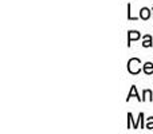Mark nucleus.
I'll list each match as a JSON object with an SVG mask.
<instances>
[{
    "mask_svg": "<svg viewBox=\"0 0 153 134\" xmlns=\"http://www.w3.org/2000/svg\"><path fill=\"white\" fill-rule=\"evenodd\" d=\"M141 61L138 58H132L128 61V71H129L130 74H133V75H136V74H138L141 70H143V67H141Z\"/></svg>",
    "mask_w": 153,
    "mask_h": 134,
    "instance_id": "obj_1",
    "label": "nucleus"
},
{
    "mask_svg": "<svg viewBox=\"0 0 153 134\" xmlns=\"http://www.w3.org/2000/svg\"><path fill=\"white\" fill-rule=\"evenodd\" d=\"M141 38V34L138 31H129L128 34V47H130L133 40H138Z\"/></svg>",
    "mask_w": 153,
    "mask_h": 134,
    "instance_id": "obj_2",
    "label": "nucleus"
},
{
    "mask_svg": "<svg viewBox=\"0 0 153 134\" xmlns=\"http://www.w3.org/2000/svg\"><path fill=\"white\" fill-rule=\"evenodd\" d=\"M130 98H137V101L143 102V98H141L140 95H138V93H137V87H136V86H132V87H130V91H129V94H128L126 101H129Z\"/></svg>",
    "mask_w": 153,
    "mask_h": 134,
    "instance_id": "obj_3",
    "label": "nucleus"
},
{
    "mask_svg": "<svg viewBox=\"0 0 153 134\" xmlns=\"http://www.w3.org/2000/svg\"><path fill=\"white\" fill-rule=\"evenodd\" d=\"M151 13H152V11L149 10L148 7H143L140 10V18L143 19V20H148V19L151 18Z\"/></svg>",
    "mask_w": 153,
    "mask_h": 134,
    "instance_id": "obj_4",
    "label": "nucleus"
},
{
    "mask_svg": "<svg viewBox=\"0 0 153 134\" xmlns=\"http://www.w3.org/2000/svg\"><path fill=\"white\" fill-rule=\"evenodd\" d=\"M152 46H153L152 35H144V36H143V47L148 48V47H152Z\"/></svg>",
    "mask_w": 153,
    "mask_h": 134,
    "instance_id": "obj_5",
    "label": "nucleus"
},
{
    "mask_svg": "<svg viewBox=\"0 0 153 134\" xmlns=\"http://www.w3.org/2000/svg\"><path fill=\"white\" fill-rule=\"evenodd\" d=\"M128 129H138L137 124L134 122V118H133L132 113H128Z\"/></svg>",
    "mask_w": 153,
    "mask_h": 134,
    "instance_id": "obj_6",
    "label": "nucleus"
},
{
    "mask_svg": "<svg viewBox=\"0 0 153 134\" xmlns=\"http://www.w3.org/2000/svg\"><path fill=\"white\" fill-rule=\"evenodd\" d=\"M143 71L146 74V75H152L153 74V63L152 62H146V63L143 64Z\"/></svg>",
    "mask_w": 153,
    "mask_h": 134,
    "instance_id": "obj_7",
    "label": "nucleus"
},
{
    "mask_svg": "<svg viewBox=\"0 0 153 134\" xmlns=\"http://www.w3.org/2000/svg\"><path fill=\"white\" fill-rule=\"evenodd\" d=\"M145 101H153V93L151 90H144L143 91V102H145Z\"/></svg>",
    "mask_w": 153,
    "mask_h": 134,
    "instance_id": "obj_8",
    "label": "nucleus"
},
{
    "mask_svg": "<svg viewBox=\"0 0 153 134\" xmlns=\"http://www.w3.org/2000/svg\"><path fill=\"white\" fill-rule=\"evenodd\" d=\"M137 124L141 129H145V124H144V113L138 114V118H137Z\"/></svg>",
    "mask_w": 153,
    "mask_h": 134,
    "instance_id": "obj_9",
    "label": "nucleus"
},
{
    "mask_svg": "<svg viewBox=\"0 0 153 134\" xmlns=\"http://www.w3.org/2000/svg\"><path fill=\"white\" fill-rule=\"evenodd\" d=\"M138 18H140V16H138ZM138 18L132 15V5H130V3H129V4H128V19H129V20H137Z\"/></svg>",
    "mask_w": 153,
    "mask_h": 134,
    "instance_id": "obj_10",
    "label": "nucleus"
},
{
    "mask_svg": "<svg viewBox=\"0 0 153 134\" xmlns=\"http://www.w3.org/2000/svg\"><path fill=\"white\" fill-rule=\"evenodd\" d=\"M145 129L148 130H153V117H149L145 122Z\"/></svg>",
    "mask_w": 153,
    "mask_h": 134,
    "instance_id": "obj_11",
    "label": "nucleus"
},
{
    "mask_svg": "<svg viewBox=\"0 0 153 134\" xmlns=\"http://www.w3.org/2000/svg\"><path fill=\"white\" fill-rule=\"evenodd\" d=\"M152 18H153V7H152Z\"/></svg>",
    "mask_w": 153,
    "mask_h": 134,
    "instance_id": "obj_12",
    "label": "nucleus"
}]
</instances>
